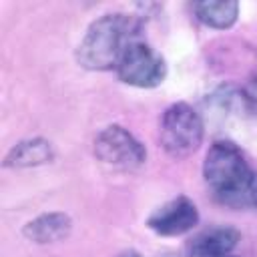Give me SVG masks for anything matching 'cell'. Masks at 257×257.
Wrapping results in <instances>:
<instances>
[{
    "instance_id": "1",
    "label": "cell",
    "mask_w": 257,
    "mask_h": 257,
    "mask_svg": "<svg viewBox=\"0 0 257 257\" xmlns=\"http://www.w3.org/2000/svg\"><path fill=\"white\" fill-rule=\"evenodd\" d=\"M255 171L231 141H215L203 161V179L213 199L225 207H251Z\"/></svg>"
},
{
    "instance_id": "2",
    "label": "cell",
    "mask_w": 257,
    "mask_h": 257,
    "mask_svg": "<svg viewBox=\"0 0 257 257\" xmlns=\"http://www.w3.org/2000/svg\"><path fill=\"white\" fill-rule=\"evenodd\" d=\"M141 24L131 14H102L92 20L76 48V60L88 70L116 68L124 50L139 40Z\"/></svg>"
},
{
    "instance_id": "3",
    "label": "cell",
    "mask_w": 257,
    "mask_h": 257,
    "mask_svg": "<svg viewBox=\"0 0 257 257\" xmlns=\"http://www.w3.org/2000/svg\"><path fill=\"white\" fill-rule=\"evenodd\" d=\"M161 145L173 159H185L193 155L205 137V124L201 114L187 102L171 104L161 118Z\"/></svg>"
},
{
    "instance_id": "4",
    "label": "cell",
    "mask_w": 257,
    "mask_h": 257,
    "mask_svg": "<svg viewBox=\"0 0 257 257\" xmlns=\"http://www.w3.org/2000/svg\"><path fill=\"white\" fill-rule=\"evenodd\" d=\"M94 155L112 169L135 171L147 161L145 145L120 124L104 126L94 139Z\"/></svg>"
},
{
    "instance_id": "5",
    "label": "cell",
    "mask_w": 257,
    "mask_h": 257,
    "mask_svg": "<svg viewBox=\"0 0 257 257\" xmlns=\"http://www.w3.org/2000/svg\"><path fill=\"white\" fill-rule=\"evenodd\" d=\"M116 76L137 88H155L163 84L167 76L165 58L147 42L135 40L116 64Z\"/></svg>"
},
{
    "instance_id": "6",
    "label": "cell",
    "mask_w": 257,
    "mask_h": 257,
    "mask_svg": "<svg viewBox=\"0 0 257 257\" xmlns=\"http://www.w3.org/2000/svg\"><path fill=\"white\" fill-rule=\"evenodd\" d=\"M199 223V209L189 197H175L155 209L149 219L147 227L163 237H177L189 233Z\"/></svg>"
},
{
    "instance_id": "7",
    "label": "cell",
    "mask_w": 257,
    "mask_h": 257,
    "mask_svg": "<svg viewBox=\"0 0 257 257\" xmlns=\"http://www.w3.org/2000/svg\"><path fill=\"white\" fill-rule=\"evenodd\" d=\"M241 233L235 227H211L193 235L187 245V257H227L239 245Z\"/></svg>"
},
{
    "instance_id": "8",
    "label": "cell",
    "mask_w": 257,
    "mask_h": 257,
    "mask_svg": "<svg viewBox=\"0 0 257 257\" xmlns=\"http://www.w3.org/2000/svg\"><path fill=\"white\" fill-rule=\"evenodd\" d=\"M70 229H72V221L66 213H44L28 221L22 233L26 239L44 245V243H56L66 239L70 235Z\"/></svg>"
},
{
    "instance_id": "9",
    "label": "cell",
    "mask_w": 257,
    "mask_h": 257,
    "mask_svg": "<svg viewBox=\"0 0 257 257\" xmlns=\"http://www.w3.org/2000/svg\"><path fill=\"white\" fill-rule=\"evenodd\" d=\"M54 159V151L50 141L46 139H28V141H20L18 145H14L6 159H4V167H38V165H46Z\"/></svg>"
},
{
    "instance_id": "10",
    "label": "cell",
    "mask_w": 257,
    "mask_h": 257,
    "mask_svg": "<svg viewBox=\"0 0 257 257\" xmlns=\"http://www.w3.org/2000/svg\"><path fill=\"white\" fill-rule=\"evenodd\" d=\"M193 12L197 16L199 22H203L205 26L217 28V30H225L231 28L237 22L239 16V4L237 2H229V0H221V2H195L193 4Z\"/></svg>"
},
{
    "instance_id": "11",
    "label": "cell",
    "mask_w": 257,
    "mask_h": 257,
    "mask_svg": "<svg viewBox=\"0 0 257 257\" xmlns=\"http://www.w3.org/2000/svg\"><path fill=\"white\" fill-rule=\"evenodd\" d=\"M241 102L245 106V110H249L251 114L257 116V70L249 76L247 84L241 90Z\"/></svg>"
},
{
    "instance_id": "12",
    "label": "cell",
    "mask_w": 257,
    "mask_h": 257,
    "mask_svg": "<svg viewBox=\"0 0 257 257\" xmlns=\"http://www.w3.org/2000/svg\"><path fill=\"white\" fill-rule=\"evenodd\" d=\"M251 207H257V171L253 177V191H251Z\"/></svg>"
},
{
    "instance_id": "13",
    "label": "cell",
    "mask_w": 257,
    "mask_h": 257,
    "mask_svg": "<svg viewBox=\"0 0 257 257\" xmlns=\"http://www.w3.org/2000/svg\"><path fill=\"white\" fill-rule=\"evenodd\" d=\"M120 257H143L141 253H137V251H124Z\"/></svg>"
},
{
    "instance_id": "14",
    "label": "cell",
    "mask_w": 257,
    "mask_h": 257,
    "mask_svg": "<svg viewBox=\"0 0 257 257\" xmlns=\"http://www.w3.org/2000/svg\"><path fill=\"white\" fill-rule=\"evenodd\" d=\"M227 257H235V255H227Z\"/></svg>"
}]
</instances>
